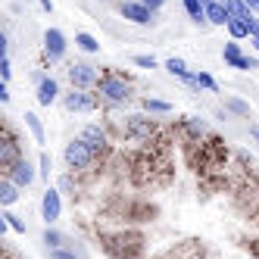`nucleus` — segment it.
<instances>
[{"label": "nucleus", "mask_w": 259, "mask_h": 259, "mask_svg": "<svg viewBox=\"0 0 259 259\" xmlns=\"http://www.w3.org/2000/svg\"><path fill=\"white\" fill-rule=\"evenodd\" d=\"M119 13L125 16L128 22H135V25H153L156 22V13L147 7V4H141V0H122Z\"/></svg>", "instance_id": "0eeeda50"}, {"label": "nucleus", "mask_w": 259, "mask_h": 259, "mask_svg": "<svg viewBox=\"0 0 259 259\" xmlns=\"http://www.w3.org/2000/svg\"><path fill=\"white\" fill-rule=\"evenodd\" d=\"M0 103H10V88H7V81H0Z\"/></svg>", "instance_id": "473e14b6"}, {"label": "nucleus", "mask_w": 259, "mask_h": 259, "mask_svg": "<svg viewBox=\"0 0 259 259\" xmlns=\"http://www.w3.org/2000/svg\"><path fill=\"white\" fill-rule=\"evenodd\" d=\"M250 138H253V141L259 144V125H250Z\"/></svg>", "instance_id": "f704fd0d"}, {"label": "nucleus", "mask_w": 259, "mask_h": 259, "mask_svg": "<svg viewBox=\"0 0 259 259\" xmlns=\"http://www.w3.org/2000/svg\"><path fill=\"white\" fill-rule=\"evenodd\" d=\"M97 106H100V97L88 94L81 88H72L69 94H63V109L66 113H94Z\"/></svg>", "instance_id": "423d86ee"}, {"label": "nucleus", "mask_w": 259, "mask_h": 259, "mask_svg": "<svg viewBox=\"0 0 259 259\" xmlns=\"http://www.w3.org/2000/svg\"><path fill=\"white\" fill-rule=\"evenodd\" d=\"M60 100V81L57 78H41L38 81V103L41 106H53Z\"/></svg>", "instance_id": "4468645a"}, {"label": "nucleus", "mask_w": 259, "mask_h": 259, "mask_svg": "<svg viewBox=\"0 0 259 259\" xmlns=\"http://www.w3.org/2000/svg\"><path fill=\"white\" fill-rule=\"evenodd\" d=\"M141 106H144V113H150V116H169L172 113V103L156 100V97H144Z\"/></svg>", "instance_id": "6ab92c4d"}, {"label": "nucleus", "mask_w": 259, "mask_h": 259, "mask_svg": "<svg viewBox=\"0 0 259 259\" xmlns=\"http://www.w3.org/2000/svg\"><path fill=\"white\" fill-rule=\"evenodd\" d=\"M38 4H41V10H44V13H50V10H53V4H50V0H38Z\"/></svg>", "instance_id": "e433bc0d"}, {"label": "nucleus", "mask_w": 259, "mask_h": 259, "mask_svg": "<svg viewBox=\"0 0 259 259\" xmlns=\"http://www.w3.org/2000/svg\"><path fill=\"white\" fill-rule=\"evenodd\" d=\"M122 135L128 141H150L156 135V119L150 113H132L122 122Z\"/></svg>", "instance_id": "7ed1b4c3"}, {"label": "nucleus", "mask_w": 259, "mask_h": 259, "mask_svg": "<svg viewBox=\"0 0 259 259\" xmlns=\"http://www.w3.org/2000/svg\"><path fill=\"white\" fill-rule=\"evenodd\" d=\"M66 78H69V84H72V88L91 91V88H97L100 72H97V66H91V63H72V66L66 69Z\"/></svg>", "instance_id": "39448f33"}, {"label": "nucleus", "mask_w": 259, "mask_h": 259, "mask_svg": "<svg viewBox=\"0 0 259 259\" xmlns=\"http://www.w3.org/2000/svg\"><path fill=\"white\" fill-rule=\"evenodd\" d=\"M225 7L231 13V19H250V16H253V10L244 4V0H225Z\"/></svg>", "instance_id": "412c9836"}, {"label": "nucleus", "mask_w": 259, "mask_h": 259, "mask_svg": "<svg viewBox=\"0 0 259 259\" xmlns=\"http://www.w3.org/2000/svg\"><path fill=\"white\" fill-rule=\"evenodd\" d=\"M253 250H256V256H259V247H253Z\"/></svg>", "instance_id": "58836bf2"}, {"label": "nucleus", "mask_w": 259, "mask_h": 259, "mask_svg": "<svg viewBox=\"0 0 259 259\" xmlns=\"http://www.w3.org/2000/svg\"><path fill=\"white\" fill-rule=\"evenodd\" d=\"M244 4H247V7H250L253 13H259V0H244Z\"/></svg>", "instance_id": "c9c22d12"}, {"label": "nucleus", "mask_w": 259, "mask_h": 259, "mask_svg": "<svg viewBox=\"0 0 259 259\" xmlns=\"http://www.w3.org/2000/svg\"><path fill=\"white\" fill-rule=\"evenodd\" d=\"M181 132L188 138H194V141H203L209 135V125H206V119H200V116H184L181 119Z\"/></svg>", "instance_id": "ddd939ff"}, {"label": "nucleus", "mask_w": 259, "mask_h": 259, "mask_svg": "<svg viewBox=\"0 0 259 259\" xmlns=\"http://www.w3.org/2000/svg\"><path fill=\"white\" fill-rule=\"evenodd\" d=\"M25 125H28V132L34 135V141L44 144V125H41V119L34 116V113H25Z\"/></svg>", "instance_id": "5701e85b"}, {"label": "nucleus", "mask_w": 259, "mask_h": 259, "mask_svg": "<svg viewBox=\"0 0 259 259\" xmlns=\"http://www.w3.org/2000/svg\"><path fill=\"white\" fill-rule=\"evenodd\" d=\"M19 191H22V188H19V184H16L13 178H7V175H4V181H0V203H4V206L10 209V206H13V203H16V200H19Z\"/></svg>", "instance_id": "f3484780"}, {"label": "nucleus", "mask_w": 259, "mask_h": 259, "mask_svg": "<svg viewBox=\"0 0 259 259\" xmlns=\"http://www.w3.org/2000/svg\"><path fill=\"white\" fill-rule=\"evenodd\" d=\"M50 259H78V256H75V250H69V247L63 244V247H57V250H50Z\"/></svg>", "instance_id": "cd10ccee"}, {"label": "nucleus", "mask_w": 259, "mask_h": 259, "mask_svg": "<svg viewBox=\"0 0 259 259\" xmlns=\"http://www.w3.org/2000/svg\"><path fill=\"white\" fill-rule=\"evenodd\" d=\"M10 75H13V66H10V57H4V63H0V78L10 81Z\"/></svg>", "instance_id": "7c9ffc66"}, {"label": "nucleus", "mask_w": 259, "mask_h": 259, "mask_svg": "<svg viewBox=\"0 0 259 259\" xmlns=\"http://www.w3.org/2000/svg\"><path fill=\"white\" fill-rule=\"evenodd\" d=\"M78 138H81V141H84V144L91 147V150L97 153V159H100V156H103V153L109 150V138H106V132H103L100 125H84Z\"/></svg>", "instance_id": "9d476101"}, {"label": "nucleus", "mask_w": 259, "mask_h": 259, "mask_svg": "<svg viewBox=\"0 0 259 259\" xmlns=\"http://www.w3.org/2000/svg\"><path fill=\"white\" fill-rule=\"evenodd\" d=\"M63 244H66L63 234H60L57 228H50V225H47V228H44V247H47V250H57V247H63Z\"/></svg>", "instance_id": "b1692460"}, {"label": "nucleus", "mask_w": 259, "mask_h": 259, "mask_svg": "<svg viewBox=\"0 0 259 259\" xmlns=\"http://www.w3.org/2000/svg\"><path fill=\"white\" fill-rule=\"evenodd\" d=\"M141 4H147V7L156 13V10H162V7H165V0H141Z\"/></svg>", "instance_id": "72a5a7b5"}, {"label": "nucleus", "mask_w": 259, "mask_h": 259, "mask_svg": "<svg viewBox=\"0 0 259 259\" xmlns=\"http://www.w3.org/2000/svg\"><path fill=\"white\" fill-rule=\"evenodd\" d=\"M4 219H7V225H10L13 231H19V234H25V222H22L19 215H13V212L7 209V212H4Z\"/></svg>", "instance_id": "bb28decb"}, {"label": "nucleus", "mask_w": 259, "mask_h": 259, "mask_svg": "<svg viewBox=\"0 0 259 259\" xmlns=\"http://www.w3.org/2000/svg\"><path fill=\"white\" fill-rule=\"evenodd\" d=\"M206 19H209V25H222V28L231 22V13L225 7V0H212V4H206Z\"/></svg>", "instance_id": "2eb2a0df"}, {"label": "nucleus", "mask_w": 259, "mask_h": 259, "mask_svg": "<svg viewBox=\"0 0 259 259\" xmlns=\"http://www.w3.org/2000/svg\"><path fill=\"white\" fill-rule=\"evenodd\" d=\"M135 66H141V69H156V60H153V57H144V53H141V57H135Z\"/></svg>", "instance_id": "c756f323"}, {"label": "nucleus", "mask_w": 259, "mask_h": 259, "mask_svg": "<svg viewBox=\"0 0 259 259\" xmlns=\"http://www.w3.org/2000/svg\"><path fill=\"white\" fill-rule=\"evenodd\" d=\"M38 162H41V169H38V172H41V178H47V181H50V169H53L50 153H41V159H38Z\"/></svg>", "instance_id": "c85d7f7f"}, {"label": "nucleus", "mask_w": 259, "mask_h": 259, "mask_svg": "<svg viewBox=\"0 0 259 259\" xmlns=\"http://www.w3.org/2000/svg\"><path fill=\"white\" fill-rule=\"evenodd\" d=\"M253 47H256V50H259V38H253Z\"/></svg>", "instance_id": "4c0bfd02"}, {"label": "nucleus", "mask_w": 259, "mask_h": 259, "mask_svg": "<svg viewBox=\"0 0 259 259\" xmlns=\"http://www.w3.org/2000/svg\"><path fill=\"white\" fill-rule=\"evenodd\" d=\"M247 25H250V38H259V19H256V13L247 19Z\"/></svg>", "instance_id": "2f4dec72"}, {"label": "nucleus", "mask_w": 259, "mask_h": 259, "mask_svg": "<svg viewBox=\"0 0 259 259\" xmlns=\"http://www.w3.org/2000/svg\"><path fill=\"white\" fill-rule=\"evenodd\" d=\"M181 4H184V13H188L197 25H209V19H206V4H203V0H181Z\"/></svg>", "instance_id": "a211bd4d"}, {"label": "nucleus", "mask_w": 259, "mask_h": 259, "mask_svg": "<svg viewBox=\"0 0 259 259\" xmlns=\"http://www.w3.org/2000/svg\"><path fill=\"white\" fill-rule=\"evenodd\" d=\"M222 60H225V66H231V69H240V72H250V69H259V60H253V57H244L240 53V44L231 38L225 47H222Z\"/></svg>", "instance_id": "6e6552de"}, {"label": "nucleus", "mask_w": 259, "mask_h": 259, "mask_svg": "<svg viewBox=\"0 0 259 259\" xmlns=\"http://www.w3.org/2000/svg\"><path fill=\"white\" fill-rule=\"evenodd\" d=\"M132 91L135 88H132V81H128L125 75H119V72H103L97 88H94V94L103 103H109V106H122V103L132 100Z\"/></svg>", "instance_id": "f257e3e1"}, {"label": "nucleus", "mask_w": 259, "mask_h": 259, "mask_svg": "<svg viewBox=\"0 0 259 259\" xmlns=\"http://www.w3.org/2000/svg\"><path fill=\"white\" fill-rule=\"evenodd\" d=\"M203 4H212V0H203Z\"/></svg>", "instance_id": "ea45409f"}, {"label": "nucleus", "mask_w": 259, "mask_h": 259, "mask_svg": "<svg viewBox=\"0 0 259 259\" xmlns=\"http://www.w3.org/2000/svg\"><path fill=\"white\" fill-rule=\"evenodd\" d=\"M25 153H22V144H19V138L13 135V128L10 125H4V141H0V172H10L16 162H19Z\"/></svg>", "instance_id": "20e7f679"}, {"label": "nucleus", "mask_w": 259, "mask_h": 259, "mask_svg": "<svg viewBox=\"0 0 259 259\" xmlns=\"http://www.w3.org/2000/svg\"><path fill=\"white\" fill-rule=\"evenodd\" d=\"M63 215V200H60V191L57 188H47L44 191V200H41V219L47 225H53Z\"/></svg>", "instance_id": "9b49d317"}, {"label": "nucleus", "mask_w": 259, "mask_h": 259, "mask_svg": "<svg viewBox=\"0 0 259 259\" xmlns=\"http://www.w3.org/2000/svg\"><path fill=\"white\" fill-rule=\"evenodd\" d=\"M194 84L206 88V91H219V84H215V78L209 75V72H194Z\"/></svg>", "instance_id": "a878e982"}, {"label": "nucleus", "mask_w": 259, "mask_h": 259, "mask_svg": "<svg viewBox=\"0 0 259 259\" xmlns=\"http://www.w3.org/2000/svg\"><path fill=\"white\" fill-rule=\"evenodd\" d=\"M63 159H66V169H69V172H88L91 165L97 162V153L91 150V147H88L81 138H75V141L66 144Z\"/></svg>", "instance_id": "f03ea898"}, {"label": "nucleus", "mask_w": 259, "mask_h": 259, "mask_svg": "<svg viewBox=\"0 0 259 259\" xmlns=\"http://www.w3.org/2000/svg\"><path fill=\"white\" fill-rule=\"evenodd\" d=\"M7 178H13L19 188H28V184H34V178H38V175H34V165L28 162V156H22V159L7 172Z\"/></svg>", "instance_id": "f8f14e48"}, {"label": "nucleus", "mask_w": 259, "mask_h": 259, "mask_svg": "<svg viewBox=\"0 0 259 259\" xmlns=\"http://www.w3.org/2000/svg\"><path fill=\"white\" fill-rule=\"evenodd\" d=\"M75 47L81 53H100V41L94 38V34H88V31H78L75 34Z\"/></svg>", "instance_id": "aec40b11"}, {"label": "nucleus", "mask_w": 259, "mask_h": 259, "mask_svg": "<svg viewBox=\"0 0 259 259\" xmlns=\"http://www.w3.org/2000/svg\"><path fill=\"white\" fill-rule=\"evenodd\" d=\"M225 28H228V34H231L234 41H240V38H250V25H247V19H231Z\"/></svg>", "instance_id": "4be33fe9"}, {"label": "nucleus", "mask_w": 259, "mask_h": 259, "mask_svg": "<svg viewBox=\"0 0 259 259\" xmlns=\"http://www.w3.org/2000/svg\"><path fill=\"white\" fill-rule=\"evenodd\" d=\"M225 109H231L234 116H250V103H244L240 97H225Z\"/></svg>", "instance_id": "393cba45"}, {"label": "nucleus", "mask_w": 259, "mask_h": 259, "mask_svg": "<svg viewBox=\"0 0 259 259\" xmlns=\"http://www.w3.org/2000/svg\"><path fill=\"white\" fill-rule=\"evenodd\" d=\"M165 72H169V75H175V78H181V81H188V84H194V72L188 69V63L178 60V57L165 60Z\"/></svg>", "instance_id": "dca6fc26"}, {"label": "nucleus", "mask_w": 259, "mask_h": 259, "mask_svg": "<svg viewBox=\"0 0 259 259\" xmlns=\"http://www.w3.org/2000/svg\"><path fill=\"white\" fill-rule=\"evenodd\" d=\"M66 34L60 31V28H47L44 31V57L50 60V63H60L63 57H66Z\"/></svg>", "instance_id": "1a4fd4ad"}]
</instances>
